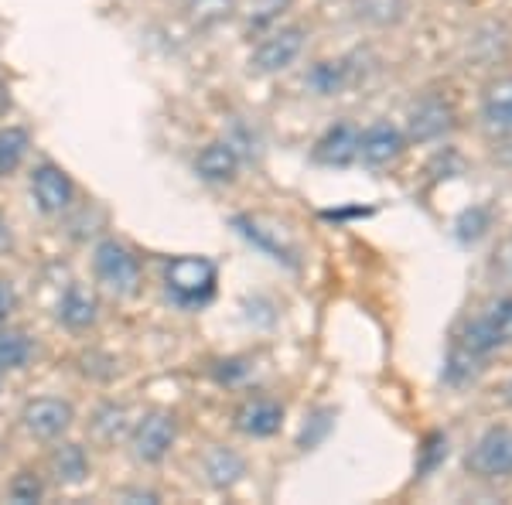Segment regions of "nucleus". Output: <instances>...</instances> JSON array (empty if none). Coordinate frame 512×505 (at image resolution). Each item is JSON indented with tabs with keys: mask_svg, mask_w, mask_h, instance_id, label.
I'll use <instances>...</instances> for the list:
<instances>
[{
	"mask_svg": "<svg viewBox=\"0 0 512 505\" xmlns=\"http://www.w3.org/2000/svg\"><path fill=\"white\" fill-rule=\"evenodd\" d=\"M478 123L492 140L512 137V76H499L485 86L478 103Z\"/></svg>",
	"mask_w": 512,
	"mask_h": 505,
	"instance_id": "9d476101",
	"label": "nucleus"
},
{
	"mask_svg": "<svg viewBox=\"0 0 512 505\" xmlns=\"http://www.w3.org/2000/svg\"><path fill=\"white\" fill-rule=\"evenodd\" d=\"M41 492H45V488H41L38 475H31V471L14 475V482H11V499L14 502H38Z\"/></svg>",
	"mask_w": 512,
	"mask_h": 505,
	"instance_id": "cd10ccee",
	"label": "nucleus"
},
{
	"mask_svg": "<svg viewBox=\"0 0 512 505\" xmlns=\"http://www.w3.org/2000/svg\"><path fill=\"white\" fill-rule=\"evenodd\" d=\"M28 147H31L28 130H21V127H4V130H0V178L14 175V171L21 168Z\"/></svg>",
	"mask_w": 512,
	"mask_h": 505,
	"instance_id": "aec40b11",
	"label": "nucleus"
},
{
	"mask_svg": "<svg viewBox=\"0 0 512 505\" xmlns=\"http://www.w3.org/2000/svg\"><path fill=\"white\" fill-rule=\"evenodd\" d=\"M185 11H188V21H192L198 31H205L233 18L236 0H185Z\"/></svg>",
	"mask_w": 512,
	"mask_h": 505,
	"instance_id": "6ab92c4d",
	"label": "nucleus"
},
{
	"mask_svg": "<svg viewBox=\"0 0 512 505\" xmlns=\"http://www.w3.org/2000/svg\"><path fill=\"white\" fill-rule=\"evenodd\" d=\"M287 7H291V0H250V4H246V24H250L253 31H263V28H270Z\"/></svg>",
	"mask_w": 512,
	"mask_h": 505,
	"instance_id": "4be33fe9",
	"label": "nucleus"
},
{
	"mask_svg": "<svg viewBox=\"0 0 512 505\" xmlns=\"http://www.w3.org/2000/svg\"><path fill=\"white\" fill-rule=\"evenodd\" d=\"M502 349H512V294L492 297V301L482 304L475 318L461 321V328L451 338L444 379L451 386L472 383L485 369V362Z\"/></svg>",
	"mask_w": 512,
	"mask_h": 505,
	"instance_id": "f257e3e1",
	"label": "nucleus"
},
{
	"mask_svg": "<svg viewBox=\"0 0 512 505\" xmlns=\"http://www.w3.org/2000/svg\"><path fill=\"white\" fill-rule=\"evenodd\" d=\"M11 308H14V294H11V287L0 280V325L7 321V314H11Z\"/></svg>",
	"mask_w": 512,
	"mask_h": 505,
	"instance_id": "7c9ffc66",
	"label": "nucleus"
},
{
	"mask_svg": "<svg viewBox=\"0 0 512 505\" xmlns=\"http://www.w3.org/2000/svg\"><path fill=\"white\" fill-rule=\"evenodd\" d=\"M349 79H352V72H349V65L345 62H318L315 69H311V89L321 96H338L345 86H349Z\"/></svg>",
	"mask_w": 512,
	"mask_h": 505,
	"instance_id": "412c9836",
	"label": "nucleus"
},
{
	"mask_svg": "<svg viewBox=\"0 0 512 505\" xmlns=\"http://www.w3.org/2000/svg\"><path fill=\"white\" fill-rule=\"evenodd\" d=\"M502 400H506V403H509V407H512V379H509V383H506V386H502Z\"/></svg>",
	"mask_w": 512,
	"mask_h": 505,
	"instance_id": "473e14b6",
	"label": "nucleus"
},
{
	"mask_svg": "<svg viewBox=\"0 0 512 505\" xmlns=\"http://www.w3.org/2000/svg\"><path fill=\"white\" fill-rule=\"evenodd\" d=\"M59 318H62V325H69L76 331L89 328L96 321V301L82 291V287H69L59 304Z\"/></svg>",
	"mask_w": 512,
	"mask_h": 505,
	"instance_id": "a211bd4d",
	"label": "nucleus"
},
{
	"mask_svg": "<svg viewBox=\"0 0 512 505\" xmlns=\"http://www.w3.org/2000/svg\"><path fill=\"white\" fill-rule=\"evenodd\" d=\"M93 270L96 280L117 297H134L140 287V263L137 256L120 246L117 239H103L93 253Z\"/></svg>",
	"mask_w": 512,
	"mask_h": 505,
	"instance_id": "20e7f679",
	"label": "nucleus"
},
{
	"mask_svg": "<svg viewBox=\"0 0 512 505\" xmlns=\"http://www.w3.org/2000/svg\"><path fill=\"white\" fill-rule=\"evenodd\" d=\"M96 434L103 437V441H117V437L127 430V410L123 407H103L96 413Z\"/></svg>",
	"mask_w": 512,
	"mask_h": 505,
	"instance_id": "a878e982",
	"label": "nucleus"
},
{
	"mask_svg": "<svg viewBox=\"0 0 512 505\" xmlns=\"http://www.w3.org/2000/svg\"><path fill=\"white\" fill-rule=\"evenodd\" d=\"M72 420H76L72 403L55 400V396H38V400L24 403V410H21L24 430H28L31 437H38V441H55V437H62L65 430L72 427Z\"/></svg>",
	"mask_w": 512,
	"mask_h": 505,
	"instance_id": "6e6552de",
	"label": "nucleus"
},
{
	"mask_svg": "<svg viewBox=\"0 0 512 505\" xmlns=\"http://www.w3.org/2000/svg\"><path fill=\"white\" fill-rule=\"evenodd\" d=\"M492 215L489 209H482V205H475V209H465L458 215V222H454V229H458V239L461 243H475V239L485 236V229H489Z\"/></svg>",
	"mask_w": 512,
	"mask_h": 505,
	"instance_id": "393cba45",
	"label": "nucleus"
},
{
	"mask_svg": "<svg viewBox=\"0 0 512 505\" xmlns=\"http://www.w3.org/2000/svg\"><path fill=\"white\" fill-rule=\"evenodd\" d=\"M0 376H4V372H0Z\"/></svg>",
	"mask_w": 512,
	"mask_h": 505,
	"instance_id": "72a5a7b5",
	"label": "nucleus"
},
{
	"mask_svg": "<svg viewBox=\"0 0 512 505\" xmlns=\"http://www.w3.org/2000/svg\"><path fill=\"white\" fill-rule=\"evenodd\" d=\"M31 352H35V342L28 338V331L21 328L0 331V372L24 369L31 362Z\"/></svg>",
	"mask_w": 512,
	"mask_h": 505,
	"instance_id": "f3484780",
	"label": "nucleus"
},
{
	"mask_svg": "<svg viewBox=\"0 0 512 505\" xmlns=\"http://www.w3.org/2000/svg\"><path fill=\"white\" fill-rule=\"evenodd\" d=\"M315 161L325 168H349L359 161V127L355 123H332L315 144Z\"/></svg>",
	"mask_w": 512,
	"mask_h": 505,
	"instance_id": "f8f14e48",
	"label": "nucleus"
},
{
	"mask_svg": "<svg viewBox=\"0 0 512 505\" xmlns=\"http://www.w3.org/2000/svg\"><path fill=\"white\" fill-rule=\"evenodd\" d=\"M304 41H308V35H304L301 24H287V28L270 31V35L256 45L250 65L256 72H263V76H274V72L291 69L297 62V55L304 52Z\"/></svg>",
	"mask_w": 512,
	"mask_h": 505,
	"instance_id": "423d86ee",
	"label": "nucleus"
},
{
	"mask_svg": "<svg viewBox=\"0 0 512 505\" xmlns=\"http://www.w3.org/2000/svg\"><path fill=\"white\" fill-rule=\"evenodd\" d=\"M216 376L222 379V383H236L239 376H246V366L239 359H229V362H219Z\"/></svg>",
	"mask_w": 512,
	"mask_h": 505,
	"instance_id": "c85d7f7f",
	"label": "nucleus"
},
{
	"mask_svg": "<svg viewBox=\"0 0 512 505\" xmlns=\"http://www.w3.org/2000/svg\"><path fill=\"white\" fill-rule=\"evenodd\" d=\"M454 127H458V113H454L451 99L434 93V96H424L414 110H410L403 134H407L410 144H437V140L448 137Z\"/></svg>",
	"mask_w": 512,
	"mask_h": 505,
	"instance_id": "39448f33",
	"label": "nucleus"
},
{
	"mask_svg": "<svg viewBox=\"0 0 512 505\" xmlns=\"http://www.w3.org/2000/svg\"><path fill=\"white\" fill-rule=\"evenodd\" d=\"M448 458V437L444 434H427L424 447H420V465H417V478H427L441 468V461Z\"/></svg>",
	"mask_w": 512,
	"mask_h": 505,
	"instance_id": "b1692460",
	"label": "nucleus"
},
{
	"mask_svg": "<svg viewBox=\"0 0 512 505\" xmlns=\"http://www.w3.org/2000/svg\"><path fill=\"white\" fill-rule=\"evenodd\" d=\"M219 284V270L209 256H178L164 267V287L181 308H202L212 301Z\"/></svg>",
	"mask_w": 512,
	"mask_h": 505,
	"instance_id": "f03ea898",
	"label": "nucleus"
},
{
	"mask_svg": "<svg viewBox=\"0 0 512 505\" xmlns=\"http://www.w3.org/2000/svg\"><path fill=\"white\" fill-rule=\"evenodd\" d=\"M495 270L502 273V277H509L512 280V239L506 246H502L499 253H495Z\"/></svg>",
	"mask_w": 512,
	"mask_h": 505,
	"instance_id": "c756f323",
	"label": "nucleus"
},
{
	"mask_svg": "<svg viewBox=\"0 0 512 505\" xmlns=\"http://www.w3.org/2000/svg\"><path fill=\"white\" fill-rule=\"evenodd\" d=\"M332 417H335L332 410H321V413H315V417H311L308 424H304V434H301V441H297V444H301L304 451H311V447H318V444L328 437V430H332Z\"/></svg>",
	"mask_w": 512,
	"mask_h": 505,
	"instance_id": "bb28decb",
	"label": "nucleus"
},
{
	"mask_svg": "<svg viewBox=\"0 0 512 505\" xmlns=\"http://www.w3.org/2000/svg\"><path fill=\"white\" fill-rule=\"evenodd\" d=\"M31 195H35L41 212L59 215L69 209L72 198H76V185H72V178L65 175L59 164H38V168L31 171Z\"/></svg>",
	"mask_w": 512,
	"mask_h": 505,
	"instance_id": "9b49d317",
	"label": "nucleus"
},
{
	"mask_svg": "<svg viewBox=\"0 0 512 505\" xmlns=\"http://www.w3.org/2000/svg\"><path fill=\"white\" fill-rule=\"evenodd\" d=\"M175 437H178L175 417H171L168 410H154V413H147L134 430V454L144 465H158L164 454L171 451Z\"/></svg>",
	"mask_w": 512,
	"mask_h": 505,
	"instance_id": "1a4fd4ad",
	"label": "nucleus"
},
{
	"mask_svg": "<svg viewBox=\"0 0 512 505\" xmlns=\"http://www.w3.org/2000/svg\"><path fill=\"white\" fill-rule=\"evenodd\" d=\"M52 475L59 478L62 485H82L89 475V458L79 444H62L55 447L52 454Z\"/></svg>",
	"mask_w": 512,
	"mask_h": 505,
	"instance_id": "dca6fc26",
	"label": "nucleus"
},
{
	"mask_svg": "<svg viewBox=\"0 0 512 505\" xmlns=\"http://www.w3.org/2000/svg\"><path fill=\"white\" fill-rule=\"evenodd\" d=\"M284 427V407L270 396H253L236 410V430L246 437H274Z\"/></svg>",
	"mask_w": 512,
	"mask_h": 505,
	"instance_id": "ddd939ff",
	"label": "nucleus"
},
{
	"mask_svg": "<svg viewBox=\"0 0 512 505\" xmlns=\"http://www.w3.org/2000/svg\"><path fill=\"white\" fill-rule=\"evenodd\" d=\"M202 468L212 488H233L239 478L246 475V461L239 458L233 447H212V451L205 454Z\"/></svg>",
	"mask_w": 512,
	"mask_h": 505,
	"instance_id": "2eb2a0df",
	"label": "nucleus"
},
{
	"mask_svg": "<svg viewBox=\"0 0 512 505\" xmlns=\"http://www.w3.org/2000/svg\"><path fill=\"white\" fill-rule=\"evenodd\" d=\"M233 226H236L246 239H250L253 246H260L263 253H270L274 260H284V263H291V267H294V253H291V250H284V246H277L270 236H263L256 222H250V219H243V215H239V219H233Z\"/></svg>",
	"mask_w": 512,
	"mask_h": 505,
	"instance_id": "5701e85b",
	"label": "nucleus"
},
{
	"mask_svg": "<svg viewBox=\"0 0 512 505\" xmlns=\"http://www.w3.org/2000/svg\"><path fill=\"white\" fill-rule=\"evenodd\" d=\"M11 243H14V239H11V226H7V219L0 215V253L11 250Z\"/></svg>",
	"mask_w": 512,
	"mask_h": 505,
	"instance_id": "2f4dec72",
	"label": "nucleus"
},
{
	"mask_svg": "<svg viewBox=\"0 0 512 505\" xmlns=\"http://www.w3.org/2000/svg\"><path fill=\"white\" fill-rule=\"evenodd\" d=\"M465 471L478 482H509L512 478V427L495 424L478 434V441L468 447Z\"/></svg>",
	"mask_w": 512,
	"mask_h": 505,
	"instance_id": "7ed1b4c3",
	"label": "nucleus"
},
{
	"mask_svg": "<svg viewBox=\"0 0 512 505\" xmlns=\"http://www.w3.org/2000/svg\"><path fill=\"white\" fill-rule=\"evenodd\" d=\"M195 171L198 178L212 181V185H226V181L236 178L239 171V154L229 140H212L209 147H202L195 157Z\"/></svg>",
	"mask_w": 512,
	"mask_h": 505,
	"instance_id": "4468645a",
	"label": "nucleus"
},
{
	"mask_svg": "<svg viewBox=\"0 0 512 505\" xmlns=\"http://www.w3.org/2000/svg\"><path fill=\"white\" fill-rule=\"evenodd\" d=\"M407 144L410 140L400 127H393L390 120H376L366 130H359V161L373 171L390 168L407 154Z\"/></svg>",
	"mask_w": 512,
	"mask_h": 505,
	"instance_id": "0eeeda50",
	"label": "nucleus"
}]
</instances>
